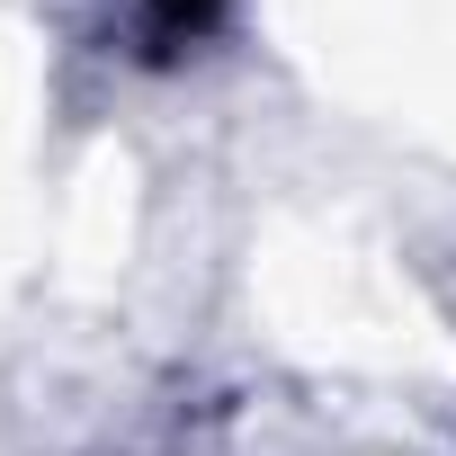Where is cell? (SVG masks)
Returning a JSON list of instances; mask_svg holds the SVG:
<instances>
[{
    "label": "cell",
    "instance_id": "6da1fadb",
    "mask_svg": "<svg viewBox=\"0 0 456 456\" xmlns=\"http://www.w3.org/2000/svg\"><path fill=\"white\" fill-rule=\"evenodd\" d=\"M206 10H215V0H161V28L179 37V28H206Z\"/></svg>",
    "mask_w": 456,
    "mask_h": 456
}]
</instances>
